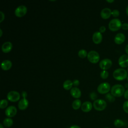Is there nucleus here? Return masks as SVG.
I'll return each mask as SVG.
<instances>
[{
  "instance_id": "nucleus-1",
  "label": "nucleus",
  "mask_w": 128,
  "mask_h": 128,
  "mask_svg": "<svg viewBox=\"0 0 128 128\" xmlns=\"http://www.w3.org/2000/svg\"><path fill=\"white\" fill-rule=\"evenodd\" d=\"M128 72L123 68L116 69L113 72V77L117 80H123L128 77Z\"/></svg>"
},
{
  "instance_id": "nucleus-2",
  "label": "nucleus",
  "mask_w": 128,
  "mask_h": 128,
  "mask_svg": "<svg viewBox=\"0 0 128 128\" xmlns=\"http://www.w3.org/2000/svg\"><path fill=\"white\" fill-rule=\"evenodd\" d=\"M112 94L114 97H120L125 92L124 88L121 84H116L112 86L110 89Z\"/></svg>"
},
{
  "instance_id": "nucleus-3",
  "label": "nucleus",
  "mask_w": 128,
  "mask_h": 128,
  "mask_svg": "<svg viewBox=\"0 0 128 128\" xmlns=\"http://www.w3.org/2000/svg\"><path fill=\"white\" fill-rule=\"evenodd\" d=\"M122 22L118 18L112 19L108 24V28L112 31H117L122 28Z\"/></svg>"
},
{
  "instance_id": "nucleus-4",
  "label": "nucleus",
  "mask_w": 128,
  "mask_h": 128,
  "mask_svg": "<svg viewBox=\"0 0 128 128\" xmlns=\"http://www.w3.org/2000/svg\"><path fill=\"white\" fill-rule=\"evenodd\" d=\"M93 106L96 110L102 111L106 108V102L104 100L96 99L93 102Z\"/></svg>"
},
{
  "instance_id": "nucleus-5",
  "label": "nucleus",
  "mask_w": 128,
  "mask_h": 128,
  "mask_svg": "<svg viewBox=\"0 0 128 128\" xmlns=\"http://www.w3.org/2000/svg\"><path fill=\"white\" fill-rule=\"evenodd\" d=\"M87 58L90 62L96 64L100 60V55L95 50H90L88 54Z\"/></svg>"
},
{
  "instance_id": "nucleus-6",
  "label": "nucleus",
  "mask_w": 128,
  "mask_h": 128,
  "mask_svg": "<svg viewBox=\"0 0 128 128\" xmlns=\"http://www.w3.org/2000/svg\"><path fill=\"white\" fill-rule=\"evenodd\" d=\"M110 89V86L107 82L101 83L98 86L97 88L98 92L101 94H104L108 93Z\"/></svg>"
},
{
  "instance_id": "nucleus-7",
  "label": "nucleus",
  "mask_w": 128,
  "mask_h": 128,
  "mask_svg": "<svg viewBox=\"0 0 128 128\" xmlns=\"http://www.w3.org/2000/svg\"><path fill=\"white\" fill-rule=\"evenodd\" d=\"M6 97L8 100L12 102H16L20 100V94L17 91L12 90L8 93Z\"/></svg>"
},
{
  "instance_id": "nucleus-8",
  "label": "nucleus",
  "mask_w": 128,
  "mask_h": 128,
  "mask_svg": "<svg viewBox=\"0 0 128 128\" xmlns=\"http://www.w3.org/2000/svg\"><path fill=\"white\" fill-rule=\"evenodd\" d=\"M27 12V8L24 5H20L18 6L14 10L15 15L19 18L24 16Z\"/></svg>"
},
{
  "instance_id": "nucleus-9",
  "label": "nucleus",
  "mask_w": 128,
  "mask_h": 128,
  "mask_svg": "<svg viewBox=\"0 0 128 128\" xmlns=\"http://www.w3.org/2000/svg\"><path fill=\"white\" fill-rule=\"evenodd\" d=\"M112 66V62L109 58H104L100 61L99 66L100 68L103 70L109 69Z\"/></svg>"
},
{
  "instance_id": "nucleus-10",
  "label": "nucleus",
  "mask_w": 128,
  "mask_h": 128,
  "mask_svg": "<svg viewBox=\"0 0 128 128\" xmlns=\"http://www.w3.org/2000/svg\"><path fill=\"white\" fill-rule=\"evenodd\" d=\"M16 112L17 109L14 106H8L5 110V114L8 118H12L15 116Z\"/></svg>"
},
{
  "instance_id": "nucleus-11",
  "label": "nucleus",
  "mask_w": 128,
  "mask_h": 128,
  "mask_svg": "<svg viewBox=\"0 0 128 128\" xmlns=\"http://www.w3.org/2000/svg\"><path fill=\"white\" fill-rule=\"evenodd\" d=\"M118 63L122 68L127 67L128 66V55L125 54L122 55L118 58Z\"/></svg>"
},
{
  "instance_id": "nucleus-12",
  "label": "nucleus",
  "mask_w": 128,
  "mask_h": 128,
  "mask_svg": "<svg viewBox=\"0 0 128 128\" xmlns=\"http://www.w3.org/2000/svg\"><path fill=\"white\" fill-rule=\"evenodd\" d=\"M92 39L93 42L96 44H98L101 42L102 39V33L100 32H96L94 33Z\"/></svg>"
},
{
  "instance_id": "nucleus-13",
  "label": "nucleus",
  "mask_w": 128,
  "mask_h": 128,
  "mask_svg": "<svg viewBox=\"0 0 128 128\" xmlns=\"http://www.w3.org/2000/svg\"><path fill=\"white\" fill-rule=\"evenodd\" d=\"M125 38L126 37L124 34L118 33L116 35L114 38V41L116 44H120L124 42Z\"/></svg>"
},
{
  "instance_id": "nucleus-14",
  "label": "nucleus",
  "mask_w": 128,
  "mask_h": 128,
  "mask_svg": "<svg viewBox=\"0 0 128 128\" xmlns=\"http://www.w3.org/2000/svg\"><path fill=\"white\" fill-rule=\"evenodd\" d=\"M92 105L91 102L88 101H86L84 103H82V104L81 109L82 112H88L91 110L92 109Z\"/></svg>"
},
{
  "instance_id": "nucleus-15",
  "label": "nucleus",
  "mask_w": 128,
  "mask_h": 128,
  "mask_svg": "<svg viewBox=\"0 0 128 128\" xmlns=\"http://www.w3.org/2000/svg\"><path fill=\"white\" fill-rule=\"evenodd\" d=\"M112 12L111 10L109 8H104L100 12V16L104 19H108L112 14Z\"/></svg>"
},
{
  "instance_id": "nucleus-16",
  "label": "nucleus",
  "mask_w": 128,
  "mask_h": 128,
  "mask_svg": "<svg viewBox=\"0 0 128 128\" xmlns=\"http://www.w3.org/2000/svg\"><path fill=\"white\" fill-rule=\"evenodd\" d=\"M12 48V44L10 42H4L2 46V50L4 53L9 52Z\"/></svg>"
},
{
  "instance_id": "nucleus-17",
  "label": "nucleus",
  "mask_w": 128,
  "mask_h": 128,
  "mask_svg": "<svg viewBox=\"0 0 128 128\" xmlns=\"http://www.w3.org/2000/svg\"><path fill=\"white\" fill-rule=\"evenodd\" d=\"M28 106V101L26 98H22L18 103V108L20 110H26Z\"/></svg>"
},
{
  "instance_id": "nucleus-18",
  "label": "nucleus",
  "mask_w": 128,
  "mask_h": 128,
  "mask_svg": "<svg viewBox=\"0 0 128 128\" xmlns=\"http://www.w3.org/2000/svg\"><path fill=\"white\" fill-rule=\"evenodd\" d=\"M70 92L72 96L76 98H80L82 94L80 90L76 87H74L72 88V89L70 90Z\"/></svg>"
},
{
  "instance_id": "nucleus-19",
  "label": "nucleus",
  "mask_w": 128,
  "mask_h": 128,
  "mask_svg": "<svg viewBox=\"0 0 128 128\" xmlns=\"http://www.w3.org/2000/svg\"><path fill=\"white\" fill-rule=\"evenodd\" d=\"M12 66V62L10 60H4L1 63V68L4 70H10Z\"/></svg>"
},
{
  "instance_id": "nucleus-20",
  "label": "nucleus",
  "mask_w": 128,
  "mask_h": 128,
  "mask_svg": "<svg viewBox=\"0 0 128 128\" xmlns=\"http://www.w3.org/2000/svg\"><path fill=\"white\" fill-rule=\"evenodd\" d=\"M73 85V82L70 80H65L63 83V88L66 90H71L72 86Z\"/></svg>"
},
{
  "instance_id": "nucleus-21",
  "label": "nucleus",
  "mask_w": 128,
  "mask_h": 128,
  "mask_svg": "<svg viewBox=\"0 0 128 128\" xmlns=\"http://www.w3.org/2000/svg\"><path fill=\"white\" fill-rule=\"evenodd\" d=\"M82 104L81 101L79 99H76L72 102V107L74 110H76L79 109L80 107H81Z\"/></svg>"
},
{
  "instance_id": "nucleus-22",
  "label": "nucleus",
  "mask_w": 128,
  "mask_h": 128,
  "mask_svg": "<svg viewBox=\"0 0 128 128\" xmlns=\"http://www.w3.org/2000/svg\"><path fill=\"white\" fill-rule=\"evenodd\" d=\"M3 124L6 127H10L13 124V120L10 118H7L3 120Z\"/></svg>"
},
{
  "instance_id": "nucleus-23",
  "label": "nucleus",
  "mask_w": 128,
  "mask_h": 128,
  "mask_svg": "<svg viewBox=\"0 0 128 128\" xmlns=\"http://www.w3.org/2000/svg\"><path fill=\"white\" fill-rule=\"evenodd\" d=\"M114 126L116 128H120L124 125V122L120 119H116L114 122Z\"/></svg>"
},
{
  "instance_id": "nucleus-24",
  "label": "nucleus",
  "mask_w": 128,
  "mask_h": 128,
  "mask_svg": "<svg viewBox=\"0 0 128 128\" xmlns=\"http://www.w3.org/2000/svg\"><path fill=\"white\" fill-rule=\"evenodd\" d=\"M88 53L84 49H82L80 50L78 52V56L80 58H84L86 56H87Z\"/></svg>"
},
{
  "instance_id": "nucleus-25",
  "label": "nucleus",
  "mask_w": 128,
  "mask_h": 128,
  "mask_svg": "<svg viewBox=\"0 0 128 128\" xmlns=\"http://www.w3.org/2000/svg\"><path fill=\"white\" fill-rule=\"evenodd\" d=\"M8 104V101L6 100L2 99L0 102V108L2 109L6 108Z\"/></svg>"
},
{
  "instance_id": "nucleus-26",
  "label": "nucleus",
  "mask_w": 128,
  "mask_h": 128,
  "mask_svg": "<svg viewBox=\"0 0 128 128\" xmlns=\"http://www.w3.org/2000/svg\"><path fill=\"white\" fill-rule=\"evenodd\" d=\"M100 77L103 79H106L108 76V72L106 70H103L100 74Z\"/></svg>"
},
{
  "instance_id": "nucleus-27",
  "label": "nucleus",
  "mask_w": 128,
  "mask_h": 128,
  "mask_svg": "<svg viewBox=\"0 0 128 128\" xmlns=\"http://www.w3.org/2000/svg\"><path fill=\"white\" fill-rule=\"evenodd\" d=\"M106 99L108 100L110 102H113L115 100L114 96H113L112 94H110V93H108L106 94Z\"/></svg>"
},
{
  "instance_id": "nucleus-28",
  "label": "nucleus",
  "mask_w": 128,
  "mask_h": 128,
  "mask_svg": "<svg viewBox=\"0 0 128 128\" xmlns=\"http://www.w3.org/2000/svg\"><path fill=\"white\" fill-rule=\"evenodd\" d=\"M122 108L125 112L128 114V100L125 101L123 104Z\"/></svg>"
},
{
  "instance_id": "nucleus-29",
  "label": "nucleus",
  "mask_w": 128,
  "mask_h": 128,
  "mask_svg": "<svg viewBox=\"0 0 128 128\" xmlns=\"http://www.w3.org/2000/svg\"><path fill=\"white\" fill-rule=\"evenodd\" d=\"M112 14L114 17L116 18L119 16L120 15V12L118 10H114L112 12Z\"/></svg>"
},
{
  "instance_id": "nucleus-30",
  "label": "nucleus",
  "mask_w": 128,
  "mask_h": 128,
  "mask_svg": "<svg viewBox=\"0 0 128 128\" xmlns=\"http://www.w3.org/2000/svg\"><path fill=\"white\" fill-rule=\"evenodd\" d=\"M90 98L92 100H95L97 98V94L94 92H92L90 94Z\"/></svg>"
},
{
  "instance_id": "nucleus-31",
  "label": "nucleus",
  "mask_w": 128,
  "mask_h": 128,
  "mask_svg": "<svg viewBox=\"0 0 128 128\" xmlns=\"http://www.w3.org/2000/svg\"><path fill=\"white\" fill-rule=\"evenodd\" d=\"M122 28L124 30H128V23L124 22L122 25Z\"/></svg>"
},
{
  "instance_id": "nucleus-32",
  "label": "nucleus",
  "mask_w": 128,
  "mask_h": 128,
  "mask_svg": "<svg viewBox=\"0 0 128 128\" xmlns=\"http://www.w3.org/2000/svg\"><path fill=\"white\" fill-rule=\"evenodd\" d=\"M0 22H2L4 19V14L2 12L0 11Z\"/></svg>"
},
{
  "instance_id": "nucleus-33",
  "label": "nucleus",
  "mask_w": 128,
  "mask_h": 128,
  "mask_svg": "<svg viewBox=\"0 0 128 128\" xmlns=\"http://www.w3.org/2000/svg\"><path fill=\"white\" fill-rule=\"evenodd\" d=\"M106 30V27L104 26H102L99 28V30H100L99 32L101 33H103V32H105Z\"/></svg>"
},
{
  "instance_id": "nucleus-34",
  "label": "nucleus",
  "mask_w": 128,
  "mask_h": 128,
  "mask_svg": "<svg viewBox=\"0 0 128 128\" xmlns=\"http://www.w3.org/2000/svg\"><path fill=\"white\" fill-rule=\"evenodd\" d=\"M73 82V85L74 86H77L79 85V84H80V82L78 80H74V81L72 82Z\"/></svg>"
},
{
  "instance_id": "nucleus-35",
  "label": "nucleus",
  "mask_w": 128,
  "mask_h": 128,
  "mask_svg": "<svg viewBox=\"0 0 128 128\" xmlns=\"http://www.w3.org/2000/svg\"><path fill=\"white\" fill-rule=\"evenodd\" d=\"M124 97L126 99L128 100V88L125 91L124 93Z\"/></svg>"
},
{
  "instance_id": "nucleus-36",
  "label": "nucleus",
  "mask_w": 128,
  "mask_h": 128,
  "mask_svg": "<svg viewBox=\"0 0 128 128\" xmlns=\"http://www.w3.org/2000/svg\"><path fill=\"white\" fill-rule=\"evenodd\" d=\"M22 96L23 98H26V97L27 96V93H26V92H25V91L22 92Z\"/></svg>"
},
{
  "instance_id": "nucleus-37",
  "label": "nucleus",
  "mask_w": 128,
  "mask_h": 128,
  "mask_svg": "<svg viewBox=\"0 0 128 128\" xmlns=\"http://www.w3.org/2000/svg\"><path fill=\"white\" fill-rule=\"evenodd\" d=\"M70 128H81L77 125H73V126H71Z\"/></svg>"
},
{
  "instance_id": "nucleus-38",
  "label": "nucleus",
  "mask_w": 128,
  "mask_h": 128,
  "mask_svg": "<svg viewBox=\"0 0 128 128\" xmlns=\"http://www.w3.org/2000/svg\"><path fill=\"white\" fill-rule=\"evenodd\" d=\"M125 51L126 52V53L128 55V44L126 46V48H125Z\"/></svg>"
},
{
  "instance_id": "nucleus-39",
  "label": "nucleus",
  "mask_w": 128,
  "mask_h": 128,
  "mask_svg": "<svg viewBox=\"0 0 128 128\" xmlns=\"http://www.w3.org/2000/svg\"><path fill=\"white\" fill-rule=\"evenodd\" d=\"M106 2H114V0H106Z\"/></svg>"
},
{
  "instance_id": "nucleus-40",
  "label": "nucleus",
  "mask_w": 128,
  "mask_h": 128,
  "mask_svg": "<svg viewBox=\"0 0 128 128\" xmlns=\"http://www.w3.org/2000/svg\"><path fill=\"white\" fill-rule=\"evenodd\" d=\"M126 14L127 16H128V5L127 6L126 8Z\"/></svg>"
},
{
  "instance_id": "nucleus-41",
  "label": "nucleus",
  "mask_w": 128,
  "mask_h": 128,
  "mask_svg": "<svg viewBox=\"0 0 128 128\" xmlns=\"http://www.w3.org/2000/svg\"><path fill=\"white\" fill-rule=\"evenodd\" d=\"M0 36H2V30L1 28H0Z\"/></svg>"
},
{
  "instance_id": "nucleus-42",
  "label": "nucleus",
  "mask_w": 128,
  "mask_h": 128,
  "mask_svg": "<svg viewBox=\"0 0 128 128\" xmlns=\"http://www.w3.org/2000/svg\"><path fill=\"white\" fill-rule=\"evenodd\" d=\"M0 128H4L3 125H2V124H0Z\"/></svg>"
},
{
  "instance_id": "nucleus-43",
  "label": "nucleus",
  "mask_w": 128,
  "mask_h": 128,
  "mask_svg": "<svg viewBox=\"0 0 128 128\" xmlns=\"http://www.w3.org/2000/svg\"><path fill=\"white\" fill-rule=\"evenodd\" d=\"M125 86H126V88L128 87V84H125Z\"/></svg>"
},
{
  "instance_id": "nucleus-44",
  "label": "nucleus",
  "mask_w": 128,
  "mask_h": 128,
  "mask_svg": "<svg viewBox=\"0 0 128 128\" xmlns=\"http://www.w3.org/2000/svg\"><path fill=\"white\" fill-rule=\"evenodd\" d=\"M127 78V80L128 81V77H127V78Z\"/></svg>"
},
{
  "instance_id": "nucleus-45",
  "label": "nucleus",
  "mask_w": 128,
  "mask_h": 128,
  "mask_svg": "<svg viewBox=\"0 0 128 128\" xmlns=\"http://www.w3.org/2000/svg\"><path fill=\"white\" fill-rule=\"evenodd\" d=\"M127 72H128V69H127Z\"/></svg>"
},
{
  "instance_id": "nucleus-46",
  "label": "nucleus",
  "mask_w": 128,
  "mask_h": 128,
  "mask_svg": "<svg viewBox=\"0 0 128 128\" xmlns=\"http://www.w3.org/2000/svg\"></svg>"
}]
</instances>
